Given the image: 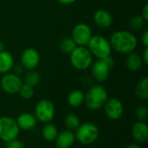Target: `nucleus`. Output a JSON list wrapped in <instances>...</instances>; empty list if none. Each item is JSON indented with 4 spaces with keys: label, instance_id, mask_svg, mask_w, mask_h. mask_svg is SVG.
Listing matches in <instances>:
<instances>
[{
    "label": "nucleus",
    "instance_id": "1",
    "mask_svg": "<svg viewBox=\"0 0 148 148\" xmlns=\"http://www.w3.org/2000/svg\"><path fill=\"white\" fill-rule=\"evenodd\" d=\"M112 49L122 54L133 52L137 45L138 40L134 34L128 31H117L114 32L109 40Z\"/></svg>",
    "mask_w": 148,
    "mask_h": 148
},
{
    "label": "nucleus",
    "instance_id": "2",
    "mask_svg": "<svg viewBox=\"0 0 148 148\" xmlns=\"http://www.w3.org/2000/svg\"><path fill=\"white\" fill-rule=\"evenodd\" d=\"M108 100V92L101 85H93L85 95L84 103L90 110L96 111L101 108Z\"/></svg>",
    "mask_w": 148,
    "mask_h": 148
},
{
    "label": "nucleus",
    "instance_id": "3",
    "mask_svg": "<svg viewBox=\"0 0 148 148\" xmlns=\"http://www.w3.org/2000/svg\"><path fill=\"white\" fill-rule=\"evenodd\" d=\"M72 66L78 71H84L89 68L93 63V55L85 46L77 45L69 54Z\"/></svg>",
    "mask_w": 148,
    "mask_h": 148
},
{
    "label": "nucleus",
    "instance_id": "4",
    "mask_svg": "<svg viewBox=\"0 0 148 148\" xmlns=\"http://www.w3.org/2000/svg\"><path fill=\"white\" fill-rule=\"evenodd\" d=\"M87 45L91 54L98 59L106 58L111 54L112 47L110 45V43L103 36H92Z\"/></svg>",
    "mask_w": 148,
    "mask_h": 148
},
{
    "label": "nucleus",
    "instance_id": "5",
    "mask_svg": "<svg viewBox=\"0 0 148 148\" xmlns=\"http://www.w3.org/2000/svg\"><path fill=\"white\" fill-rule=\"evenodd\" d=\"M100 131L93 123H84L80 125L75 132V139L83 145L93 144L99 137Z\"/></svg>",
    "mask_w": 148,
    "mask_h": 148
},
{
    "label": "nucleus",
    "instance_id": "6",
    "mask_svg": "<svg viewBox=\"0 0 148 148\" xmlns=\"http://www.w3.org/2000/svg\"><path fill=\"white\" fill-rule=\"evenodd\" d=\"M19 127L16 121L8 116L0 118V140L8 142L16 139L19 134Z\"/></svg>",
    "mask_w": 148,
    "mask_h": 148
},
{
    "label": "nucleus",
    "instance_id": "7",
    "mask_svg": "<svg viewBox=\"0 0 148 148\" xmlns=\"http://www.w3.org/2000/svg\"><path fill=\"white\" fill-rule=\"evenodd\" d=\"M113 65L114 60L111 56L103 59H97L95 62L92 63L90 66L93 77L99 82L107 80Z\"/></svg>",
    "mask_w": 148,
    "mask_h": 148
},
{
    "label": "nucleus",
    "instance_id": "8",
    "mask_svg": "<svg viewBox=\"0 0 148 148\" xmlns=\"http://www.w3.org/2000/svg\"><path fill=\"white\" fill-rule=\"evenodd\" d=\"M55 116L54 104L46 99L37 102L35 107V117L42 123H49Z\"/></svg>",
    "mask_w": 148,
    "mask_h": 148
},
{
    "label": "nucleus",
    "instance_id": "9",
    "mask_svg": "<svg viewBox=\"0 0 148 148\" xmlns=\"http://www.w3.org/2000/svg\"><path fill=\"white\" fill-rule=\"evenodd\" d=\"M23 81L19 75L7 72L5 73L0 81V85L2 90L8 94H16L18 93Z\"/></svg>",
    "mask_w": 148,
    "mask_h": 148
},
{
    "label": "nucleus",
    "instance_id": "10",
    "mask_svg": "<svg viewBox=\"0 0 148 148\" xmlns=\"http://www.w3.org/2000/svg\"><path fill=\"white\" fill-rule=\"evenodd\" d=\"M91 28L83 23L76 24L72 31V38L76 44V45L85 46L88 44V41L92 37Z\"/></svg>",
    "mask_w": 148,
    "mask_h": 148
},
{
    "label": "nucleus",
    "instance_id": "11",
    "mask_svg": "<svg viewBox=\"0 0 148 148\" xmlns=\"http://www.w3.org/2000/svg\"><path fill=\"white\" fill-rule=\"evenodd\" d=\"M21 65L23 67V69L26 70H34L40 62V54L35 48H27L25 49L20 58Z\"/></svg>",
    "mask_w": 148,
    "mask_h": 148
},
{
    "label": "nucleus",
    "instance_id": "12",
    "mask_svg": "<svg viewBox=\"0 0 148 148\" xmlns=\"http://www.w3.org/2000/svg\"><path fill=\"white\" fill-rule=\"evenodd\" d=\"M104 110L107 117L112 120H117L121 118L124 113V106L121 101L116 98L108 99L104 104Z\"/></svg>",
    "mask_w": 148,
    "mask_h": 148
},
{
    "label": "nucleus",
    "instance_id": "13",
    "mask_svg": "<svg viewBox=\"0 0 148 148\" xmlns=\"http://www.w3.org/2000/svg\"><path fill=\"white\" fill-rule=\"evenodd\" d=\"M132 136L139 143H146L148 140V126L144 121H138L132 127Z\"/></svg>",
    "mask_w": 148,
    "mask_h": 148
},
{
    "label": "nucleus",
    "instance_id": "14",
    "mask_svg": "<svg viewBox=\"0 0 148 148\" xmlns=\"http://www.w3.org/2000/svg\"><path fill=\"white\" fill-rule=\"evenodd\" d=\"M36 118L35 115L29 113H21L18 117L16 121V124L19 127V129L29 131L33 129L36 125Z\"/></svg>",
    "mask_w": 148,
    "mask_h": 148
},
{
    "label": "nucleus",
    "instance_id": "15",
    "mask_svg": "<svg viewBox=\"0 0 148 148\" xmlns=\"http://www.w3.org/2000/svg\"><path fill=\"white\" fill-rule=\"evenodd\" d=\"M75 137L70 130H65L57 134L56 138V146L57 148H70L74 142Z\"/></svg>",
    "mask_w": 148,
    "mask_h": 148
},
{
    "label": "nucleus",
    "instance_id": "16",
    "mask_svg": "<svg viewBox=\"0 0 148 148\" xmlns=\"http://www.w3.org/2000/svg\"><path fill=\"white\" fill-rule=\"evenodd\" d=\"M95 24L101 28H108L113 23V17L111 14L105 10H98L93 16Z\"/></svg>",
    "mask_w": 148,
    "mask_h": 148
},
{
    "label": "nucleus",
    "instance_id": "17",
    "mask_svg": "<svg viewBox=\"0 0 148 148\" xmlns=\"http://www.w3.org/2000/svg\"><path fill=\"white\" fill-rule=\"evenodd\" d=\"M14 65V58L7 51H0V74L10 72Z\"/></svg>",
    "mask_w": 148,
    "mask_h": 148
},
{
    "label": "nucleus",
    "instance_id": "18",
    "mask_svg": "<svg viewBox=\"0 0 148 148\" xmlns=\"http://www.w3.org/2000/svg\"><path fill=\"white\" fill-rule=\"evenodd\" d=\"M142 64H143V61H142L141 56L134 51L129 53V55L127 56L126 59L127 68L130 72H138L142 67Z\"/></svg>",
    "mask_w": 148,
    "mask_h": 148
},
{
    "label": "nucleus",
    "instance_id": "19",
    "mask_svg": "<svg viewBox=\"0 0 148 148\" xmlns=\"http://www.w3.org/2000/svg\"><path fill=\"white\" fill-rule=\"evenodd\" d=\"M135 95L140 100H146L148 99V78L144 77L137 84L135 90Z\"/></svg>",
    "mask_w": 148,
    "mask_h": 148
},
{
    "label": "nucleus",
    "instance_id": "20",
    "mask_svg": "<svg viewBox=\"0 0 148 148\" xmlns=\"http://www.w3.org/2000/svg\"><path fill=\"white\" fill-rule=\"evenodd\" d=\"M85 94L80 90L71 92L68 96V103L72 107H78L84 103Z\"/></svg>",
    "mask_w": 148,
    "mask_h": 148
},
{
    "label": "nucleus",
    "instance_id": "21",
    "mask_svg": "<svg viewBox=\"0 0 148 148\" xmlns=\"http://www.w3.org/2000/svg\"><path fill=\"white\" fill-rule=\"evenodd\" d=\"M42 137L45 140L47 141H53L56 140L58 132H57V128L50 123H46V125L43 126L42 131Z\"/></svg>",
    "mask_w": 148,
    "mask_h": 148
},
{
    "label": "nucleus",
    "instance_id": "22",
    "mask_svg": "<svg viewBox=\"0 0 148 148\" xmlns=\"http://www.w3.org/2000/svg\"><path fill=\"white\" fill-rule=\"evenodd\" d=\"M76 46L77 45L72 38H64L61 40V42L59 44V47H60L61 51L65 53V54H69V55L73 51V50Z\"/></svg>",
    "mask_w": 148,
    "mask_h": 148
},
{
    "label": "nucleus",
    "instance_id": "23",
    "mask_svg": "<svg viewBox=\"0 0 148 148\" xmlns=\"http://www.w3.org/2000/svg\"><path fill=\"white\" fill-rule=\"evenodd\" d=\"M41 80V76L40 74L33 70H29V72H26L24 76V84L29 85L32 87L36 86Z\"/></svg>",
    "mask_w": 148,
    "mask_h": 148
},
{
    "label": "nucleus",
    "instance_id": "24",
    "mask_svg": "<svg viewBox=\"0 0 148 148\" xmlns=\"http://www.w3.org/2000/svg\"><path fill=\"white\" fill-rule=\"evenodd\" d=\"M64 123H65V126H67V128L70 131L76 130L77 127L81 125L80 119L75 114H73V113H69V114L66 115Z\"/></svg>",
    "mask_w": 148,
    "mask_h": 148
},
{
    "label": "nucleus",
    "instance_id": "25",
    "mask_svg": "<svg viewBox=\"0 0 148 148\" xmlns=\"http://www.w3.org/2000/svg\"><path fill=\"white\" fill-rule=\"evenodd\" d=\"M145 22L146 21L143 19V17L140 15H135L129 21V28L132 31H140V30H141L143 28V25H144Z\"/></svg>",
    "mask_w": 148,
    "mask_h": 148
},
{
    "label": "nucleus",
    "instance_id": "26",
    "mask_svg": "<svg viewBox=\"0 0 148 148\" xmlns=\"http://www.w3.org/2000/svg\"><path fill=\"white\" fill-rule=\"evenodd\" d=\"M18 93L20 94V96L24 99H29L34 96V87L26 85V84H23L19 89Z\"/></svg>",
    "mask_w": 148,
    "mask_h": 148
},
{
    "label": "nucleus",
    "instance_id": "27",
    "mask_svg": "<svg viewBox=\"0 0 148 148\" xmlns=\"http://www.w3.org/2000/svg\"><path fill=\"white\" fill-rule=\"evenodd\" d=\"M148 109L146 106H140L135 111V116L139 121H145L147 119Z\"/></svg>",
    "mask_w": 148,
    "mask_h": 148
},
{
    "label": "nucleus",
    "instance_id": "28",
    "mask_svg": "<svg viewBox=\"0 0 148 148\" xmlns=\"http://www.w3.org/2000/svg\"><path fill=\"white\" fill-rule=\"evenodd\" d=\"M5 148H25L24 147V144L17 140V139H14L12 140H10L8 142H6Z\"/></svg>",
    "mask_w": 148,
    "mask_h": 148
},
{
    "label": "nucleus",
    "instance_id": "29",
    "mask_svg": "<svg viewBox=\"0 0 148 148\" xmlns=\"http://www.w3.org/2000/svg\"><path fill=\"white\" fill-rule=\"evenodd\" d=\"M143 19L147 22L148 20V3H146L141 10V15H140Z\"/></svg>",
    "mask_w": 148,
    "mask_h": 148
},
{
    "label": "nucleus",
    "instance_id": "30",
    "mask_svg": "<svg viewBox=\"0 0 148 148\" xmlns=\"http://www.w3.org/2000/svg\"><path fill=\"white\" fill-rule=\"evenodd\" d=\"M141 42L145 47H148V31H145L141 36Z\"/></svg>",
    "mask_w": 148,
    "mask_h": 148
},
{
    "label": "nucleus",
    "instance_id": "31",
    "mask_svg": "<svg viewBox=\"0 0 148 148\" xmlns=\"http://www.w3.org/2000/svg\"><path fill=\"white\" fill-rule=\"evenodd\" d=\"M141 58H142L143 64L147 65L148 64V47H145V50H144V52H143V55H142Z\"/></svg>",
    "mask_w": 148,
    "mask_h": 148
},
{
    "label": "nucleus",
    "instance_id": "32",
    "mask_svg": "<svg viewBox=\"0 0 148 148\" xmlns=\"http://www.w3.org/2000/svg\"><path fill=\"white\" fill-rule=\"evenodd\" d=\"M14 67V65H13ZM23 67L20 65H16L14 67V73L16 74V75H19L23 72Z\"/></svg>",
    "mask_w": 148,
    "mask_h": 148
},
{
    "label": "nucleus",
    "instance_id": "33",
    "mask_svg": "<svg viewBox=\"0 0 148 148\" xmlns=\"http://www.w3.org/2000/svg\"><path fill=\"white\" fill-rule=\"evenodd\" d=\"M59 3L61 4H71V3H74L76 0H56Z\"/></svg>",
    "mask_w": 148,
    "mask_h": 148
},
{
    "label": "nucleus",
    "instance_id": "34",
    "mask_svg": "<svg viewBox=\"0 0 148 148\" xmlns=\"http://www.w3.org/2000/svg\"><path fill=\"white\" fill-rule=\"evenodd\" d=\"M125 148H141L139 145H136V144H131V145H128L127 147H126Z\"/></svg>",
    "mask_w": 148,
    "mask_h": 148
},
{
    "label": "nucleus",
    "instance_id": "35",
    "mask_svg": "<svg viewBox=\"0 0 148 148\" xmlns=\"http://www.w3.org/2000/svg\"><path fill=\"white\" fill-rule=\"evenodd\" d=\"M5 50V45H4V44L2 42V41H0V51H4Z\"/></svg>",
    "mask_w": 148,
    "mask_h": 148
}]
</instances>
